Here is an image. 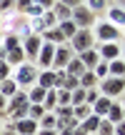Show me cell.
<instances>
[{"instance_id": "obj_3", "label": "cell", "mask_w": 125, "mask_h": 135, "mask_svg": "<svg viewBox=\"0 0 125 135\" xmlns=\"http://www.w3.org/2000/svg\"><path fill=\"white\" fill-rule=\"evenodd\" d=\"M68 45H70V50H73L75 55H78V53H83V50H88V48H93V45H95L93 30H90V28H78V30H75V35L68 40Z\"/></svg>"}, {"instance_id": "obj_9", "label": "cell", "mask_w": 125, "mask_h": 135, "mask_svg": "<svg viewBox=\"0 0 125 135\" xmlns=\"http://www.w3.org/2000/svg\"><path fill=\"white\" fill-rule=\"evenodd\" d=\"M53 53H55V45L53 43H43L38 50V58H35V63H38L40 70H50V65H53Z\"/></svg>"}, {"instance_id": "obj_10", "label": "cell", "mask_w": 125, "mask_h": 135, "mask_svg": "<svg viewBox=\"0 0 125 135\" xmlns=\"http://www.w3.org/2000/svg\"><path fill=\"white\" fill-rule=\"evenodd\" d=\"M43 45V38L40 35H28L23 40V53H25V60H35L38 58V50Z\"/></svg>"}, {"instance_id": "obj_18", "label": "cell", "mask_w": 125, "mask_h": 135, "mask_svg": "<svg viewBox=\"0 0 125 135\" xmlns=\"http://www.w3.org/2000/svg\"><path fill=\"white\" fill-rule=\"evenodd\" d=\"M98 83H100V80H98V78L93 75V70H85V73H83L80 78H78V85H80L83 90H90V88H98Z\"/></svg>"}, {"instance_id": "obj_27", "label": "cell", "mask_w": 125, "mask_h": 135, "mask_svg": "<svg viewBox=\"0 0 125 135\" xmlns=\"http://www.w3.org/2000/svg\"><path fill=\"white\" fill-rule=\"evenodd\" d=\"M58 30H60V33H62V38H65V40H70L73 38V35H75V25H73V20H65V23H58Z\"/></svg>"}, {"instance_id": "obj_15", "label": "cell", "mask_w": 125, "mask_h": 135, "mask_svg": "<svg viewBox=\"0 0 125 135\" xmlns=\"http://www.w3.org/2000/svg\"><path fill=\"white\" fill-rule=\"evenodd\" d=\"M108 123H113V125H118V123H123V103L120 100H113L110 108H108V115H105Z\"/></svg>"}, {"instance_id": "obj_8", "label": "cell", "mask_w": 125, "mask_h": 135, "mask_svg": "<svg viewBox=\"0 0 125 135\" xmlns=\"http://www.w3.org/2000/svg\"><path fill=\"white\" fill-rule=\"evenodd\" d=\"M95 50H98V55H100V60H105V63H110V60H115V58H123V48L118 43H98Z\"/></svg>"}, {"instance_id": "obj_7", "label": "cell", "mask_w": 125, "mask_h": 135, "mask_svg": "<svg viewBox=\"0 0 125 135\" xmlns=\"http://www.w3.org/2000/svg\"><path fill=\"white\" fill-rule=\"evenodd\" d=\"M75 58V53L70 50V45L62 43V45H55V53H53V65L50 70H65V65Z\"/></svg>"}, {"instance_id": "obj_26", "label": "cell", "mask_w": 125, "mask_h": 135, "mask_svg": "<svg viewBox=\"0 0 125 135\" xmlns=\"http://www.w3.org/2000/svg\"><path fill=\"white\" fill-rule=\"evenodd\" d=\"M43 115H45V108L43 105H38V103H30V105H28V118H30V120L38 123Z\"/></svg>"}, {"instance_id": "obj_28", "label": "cell", "mask_w": 125, "mask_h": 135, "mask_svg": "<svg viewBox=\"0 0 125 135\" xmlns=\"http://www.w3.org/2000/svg\"><path fill=\"white\" fill-rule=\"evenodd\" d=\"M53 115L58 118V120H70L73 118V105H58L53 110Z\"/></svg>"}, {"instance_id": "obj_36", "label": "cell", "mask_w": 125, "mask_h": 135, "mask_svg": "<svg viewBox=\"0 0 125 135\" xmlns=\"http://www.w3.org/2000/svg\"><path fill=\"white\" fill-rule=\"evenodd\" d=\"M53 73H55V90H60L62 83H65V78H68V73L65 70H53Z\"/></svg>"}, {"instance_id": "obj_12", "label": "cell", "mask_w": 125, "mask_h": 135, "mask_svg": "<svg viewBox=\"0 0 125 135\" xmlns=\"http://www.w3.org/2000/svg\"><path fill=\"white\" fill-rule=\"evenodd\" d=\"M78 60L85 65V70H93V68L100 63V55H98L95 45H93V48H88V50H83V53H78Z\"/></svg>"}, {"instance_id": "obj_31", "label": "cell", "mask_w": 125, "mask_h": 135, "mask_svg": "<svg viewBox=\"0 0 125 135\" xmlns=\"http://www.w3.org/2000/svg\"><path fill=\"white\" fill-rule=\"evenodd\" d=\"M93 75H95L98 80H105V78H108V63H105V60H100V63L93 68Z\"/></svg>"}, {"instance_id": "obj_32", "label": "cell", "mask_w": 125, "mask_h": 135, "mask_svg": "<svg viewBox=\"0 0 125 135\" xmlns=\"http://www.w3.org/2000/svg\"><path fill=\"white\" fill-rule=\"evenodd\" d=\"M98 98H100V90H98V88H90V90H85V105H90V108H93V103H95Z\"/></svg>"}, {"instance_id": "obj_13", "label": "cell", "mask_w": 125, "mask_h": 135, "mask_svg": "<svg viewBox=\"0 0 125 135\" xmlns=\"http://www.w3.org/2000/svg\"><path fill=\"white\" fill-rule=\"evenodd\" d=\"M35 85L43 88V90H55V73L53 70H38Z\"/></svg>"}, {"instance_id": "obj_29", "label": "cell", "mask_w": 125, "mask_h": 135, "mask_svg": "<svg viewBox=\"0 0 125 135\" xmlns=\"http://www.w3.org/2000/svg\"><path fill=\"white\" fill-rule=\"evenodd\" d=\"M85 103V90L83 88H75V90L70 93V105L75 108V105H83Z\"/></svg>"}, {"instance_id": "obj_39", "label": "cell", "mask_w": 125, "mask_h": 135, "mask_svg": "<svg viewBox=\"0 0 125 135\" xmlns=\"http://www.w3.org/2000/svg\"><path fill=\"white\" fill-rule=\"evenodd\" d=\"M5 110H8V98L0 95V115H5Z\"/></svg>"}, {"instance_id": "obj_33", "label": "cell", "mask_w": 125, "mask_h": 135, "mask_svg": "<svg viewBox=\"0 0 125 135\" xmlns=\"http://www.w3.org/2000/svg\"><path fill=\"white\" fill-rule=\"evenodd\" d=\"M45 10L40 8V5H35V3H30V8L25 10V18H40V15H43Z\"/></svg>"}, {"instance_id": "obj_16", "label": "cell", "mask_w": 125, "mask_h": 135, "mask_svg": "<svg viewBox=\"0 0 125 135\" xmlns=\"http://www.w3.org/2000/svg\"><path fill=\"white\" fill-rule=\"evenodd\" d=\"M40 38H43V43H53V45H62V43H68V40L62 38V33H60L58 28L43 30V33H40Z\"/></svg>"}, {"instance_id": "obj_6", "label": "cell", "mask_w": 125, "mask_h": 135, "mask_svg": "<svg viewBox=\"0 0 125 135\" xmlns=\"http://www.w3.org/2000/svg\"><path fill=\"white\" fill-rule=\"evenodd\" d=\"M70 20L75 28H90L93 23H95V13H90V10L85 8V5H75V8L70 10Z\"/></svg>"}, {"instance_id": "obj_21", "label": "cell", "mask_w": 125, "mask_h": 135, "mask_svg": "<svg viewBox=\"0 0 125 135\" xmlns=\"http://www.w3.org/2000/svg\"><path fill=\"white\" fill-rule=\"evenodd\" d=\"M50 10L55 13V20H58V23H65V20H70V10H73V8H68V5H62V3L55 0V5H53Z\"/></svg>"}, {"instance_id": "obj_42", "label": "cell", "mask_w": 125, "mask_h": 135, "mask_svg": "<svg viewBox=\"0 0 125 135\" xmlns=\"http://www.w3.org/2000/svg\"><path fill=\"white\" fill-rule=\"evenodd\" d=\"M0 133H3V125H0Z\"/></svg>"}, {"instance_id": "obj_30", "label": "cell", "mask_w": 125, "mask_h": 135, "mask_svg": "<svg viewBox=\"0 0 125 135\" xmlns=\"http://www.w3.org/2000/svg\"><path fill=\"white\" fill-rule=\"evenodd\" d=\"M83 5H85L90 13H95V15L100 13V10H105V0H85Z\"/></svg>"}, {"instance_id": "obj_35", "label": "cell", "mask_w": 125, "mask_h": 135, "mask_svg": "<svg viewBox=\"0 0 125 135\" xmlns=\"http://www.w3.org/2000/svg\"><path fill=\"white\" fill-rule=\"evenodd\" d=\"M5 78H13V68L5 60H0V80H5Z\"/></svg>"}, {"instance_id": "obj_25", "label": "cell", "mask_w": 125, "mask_h": 135, "mask_svg": "<svg viewBox=\"0 0 125 135\" xmlns=\"http://www.w3.org/2000/svg\"><path fill=\"white\" fill-rule=\"evenodd\" d=\"M40 23H43V30L58 28V20H55V13H53V10H45V13L40 15Z\"/></svg>"}, {"instance_id": "obj_20", "label": "cell", "mask_w": 125, "mask_h": 135, "mask_svg": "<svg viewBox=\"0 0 125 135\" xmlns=\"http://www.w3.org/2000/svg\"><path fill=\"white\" fill-rule=\"evenodd\" d=\"M123 73H125V60L123 58H115V60L108 63V75L110 78H123Z\"/></svg>"}, {"instance_id": "obj_14", "label": "cell", "mask_w": 125, "mask_h": 135, "mask_svg": "<svg viewBox=\"0 0 125 135\" xmlns=\"http://www.w3.org/2000/svg\"><path fill=\"white\" fill-rule=\"evenodd\" d=\"M108 23L115 25V28H123V25H125V10H123V5L108 8Z\"/></svg>"}, {"instance_id": "obj_1", "label": "cell", "mask_w": 125, "mask_h": 135, "mask_svg": "<svg viewBox=\"0 0 125 135\" xmlns=\"http://www.w3.org/2000/svg\"><path fill=\"white\" fill-rule=\"evenodd\" d=\"M28 95H25V90H18L13 98H8V110H5V115L10 118V123L15 120H23V118H28Z\"/></svg>"}, {"instance_id": "obj_22", "label": "cell", "mask_w": 125, "mask_h": 135, "mask_svg": "<svg viewBox=\"0 0 125 135\" xmlns=\"http://www.w3.org/2000/svg\"><path fill=\"white\" fill-rule=\"evenodd\" d=\"M65 73H68V75H70V78H80L83 73H85V65H83L80 60H78V55H75V58H73L70 63L65 65Z\"/></svg>"}, {"instance_id": "obj_40", "label": "cell", "mask_w": 125, "mask_h": 135, "mask_svg": "<svg viewBox=\"0 0 125 135\" xmlns=\"http://www.w3.org/2000/svg\"><path fill=\"white\" fill-rule=\"evenodd\" d=\"M58 3H62V5H68V8H75V5H80L83 0H58Z\"/></svg>"}, {"instance_id": "obj_4", "label": "cell", "mask_w": 125, "mask_h": 135, "mask_svg": "<svg viewBox=\"0 0 125 135\" xmlns=\"http://www.w3.org/2000/svg\"><path fill=\"white\" fill-rule=\"evenodd\" d=\"M93 38H95L98 43H120L123 30L115 28V25H110L108 20H103V23L95 25V33H93Z\"/></svg>"}, {"instance_id": "obj_19", "label": "cell", "mask_w": 125, "mask_h": 135, "mask_svg": "<svg viewBox=\"0 0 125 135\" xmlns=\"http://www.w3.org/2000/svg\"><path fill=\"white\" fill-rule=\"evenodd\" d=\"M18 90H20V88L15 85L13 78H5V80H0V95H3V98H13Z\"/></svg>"}, {"instance_id": "obj_23", "label": "cell", "mask_w": 125, "mask_h": 135, "mask_svg": "<svg viewBox=\"0 0 125 135\" xmlns=\"http://www.w3.org/2000/svg\"><path fill=\"white\" fill-rule=\"evenodd\" d=\"M90 115H93V108H90V105H85V103H83V105H75V108H73V118H75L78 123H83L85 118H90Z\"/></svg>"}, {"instance_id": "obj_41", "label": "cell", "mask_w": 125, "mask_h": 135, "mask_svg": "<svg viewBox=\"0 0 125 135\" xmlns=\"http://www.w3.org/2000/svg\"><path fill=\"white\" fill-rule=\"evenodd\" d=\"M35 135H58V133H55V130H43V128H40V130L35 133Z\"/></svg>"}, {"instance_id": "obj_11", "label": "cell", "mask_w": 125, "mask_h": 135, "mask_svg": "<svg viewBox=\"0 0 125 135\" xmlns=\"http://www.w3.org/2000/svg\"><path fill=\"white\" fill-rule=\"evenodd\" d=\"M10 125H13L10 130H13L15 135H35V133L40 130V128H38V123H35V120H30V118L15 120V123H10Z\"/></svg>"}, {"instance_id": "obj_37", "label": "cell", "mask_w": 125, "mask_h": 135, "mask_svg": "<svg viewBox=\"0 0 125 135\" xmlns=\"http://www.w3.org/2000/svg\"><path fill=\"white\" fill-rule=\"evenodd\" d=\"M13 8H15V0H0V13L3 15L13 13Z\"/></svg>"}, {"instance_id": "obj_5", "label": "cell", "mask_w": 125, "mask_h": 135, "mask_svg": "<svg viewBox=\"0 0 125 135\" xmlns=\"http://www.w3.org/2000/svg\"><path fill=\"white\" fill-rule=\"evenodd\" d=\"M98 90H100V95H105V98H110V100H115V98L123 95L125 83H123V78H110V75H108L105 80L98 83Z\"/></svg>"}, {"instance_id": "obj_34", "label": "cell", "mask_w": 125, "mask_h": 135, "mask_svg": "<svg viewBox=\"0 0 125 135\" xmlns=\"http://www.w3.org/2000/svg\"><path fill=\"white\" fill-rule=\"evenodd\" d=\"M75 88H80V85H78V78H70V75H68V78H65V83H62V88H60V90H68V93H73V90H75Z\"/></svg>"}, {"instance_id": "obj_38", "label": "cell", "mask_w": 125, "mask_h": 135, "mask_svg": "<svg viewBox=\"0 0 125 135\" xmlns=\"http://www.w3.org/2000/svg\"><path fill=\"white\" fill-rule=\"evenodd\" d=\"M30 3H35V5H40L43 10H50L55 5V0H30Z\"/></svg>"}, {"instance_id": "obj_17", "label": "cell", "mask_w": 125, "mask_h": 135, "mask_svg": "<svg viewBox=\"0 0 125 135\" xmlns=\"http://www.w3.org/2000/svg\"><path fill=\"white\" fill-rule=\"evenodd\" d=\"M110 98H105V95H100L95 103H93V115H98V118H105L108 115V108H110Z\"/></svg>"}, {"instance_id": "obj_24", "label": "cell", "mask_w": 125, "mask_h": 135, "mask_svg": "<svg viewBox=\"0 0 125 135\" xmlns=\"http://www.w3.org/2000/svg\"><path fill=\"white\" fill-rule=\"evenodd\" d=\"M45 93H48V90H43V88L35 85V88H28V90H25V95H28L30 103H38V105H40V103H43V98H45Z\"/></svg>"}, {"instance_id": "obj_2", "label": "cell", "mask_w": 125, "mask_h": 135, "mask_svg": "<svg viewBox=\"0 0 125 135\" xmlns=\"http://www.w3.org/2000/svg\"><path fill=\"white\" fill-rule=\"evenodd\" d=\"M35 78H38V68L35 63H20L18 68H13V80L20 90H28L30 85H35Z\"/></svg>"}]
</instances>
